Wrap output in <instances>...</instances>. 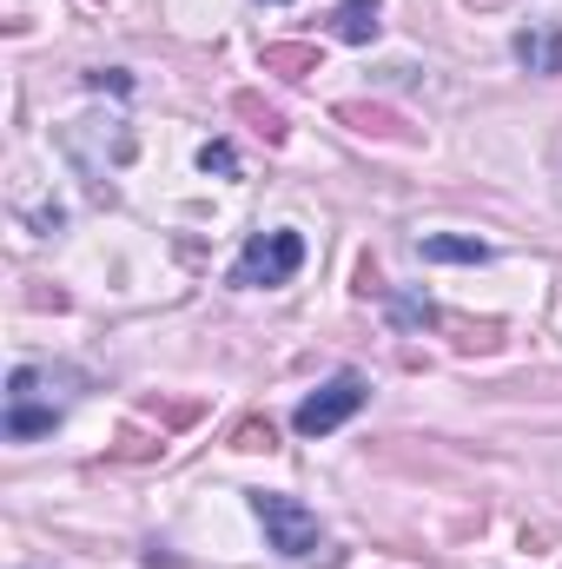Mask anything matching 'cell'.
Segmentation results:
<instances>
[{"instance_id":"2","label":"cell","mask_w":562,"mask_h":569,"mask_svg":"<svg viewBox=\"0 0 562 569\" xmlns=\"http://www.w3.org/2000/svg\"><path fill=\"white\" fill-rule=\"evenodd\" d=\"M252 517L265 523V543L279 550V557H318L324 550V523L298 503V497H284V490H252Z\"/></svg>"},{"instance_id":"1","label":"cell","mask_w":562,"mask_h":569,"mask_svg":"<svg viewBox=\"0 0 562 569\" xmlns=\"http://www.w3.org/2000/svg\"><path fill=\"white\" fill-rule=\"evenodd\" d=\"M80 371H40V365H20L7 378V437L13 443H33L67 418V405L80 398Z\"/></svg>"},{"instance_id":"14","label":"cell","mask_w":562,"mask_h":569,"mask_svg":"<svg viewBox=\"0 0 562 569\" xmlns=\"http://www.w3.org/2000/svg\"><path fill=\"white\" fill-rule=\"evenodd\" d=\"M272 7H284V0H272Z\"/></svg>"},{"instance_id":"9","label":"cell","mask_w":562,"mask_h":569,"mask_svg":"<svg viewBox=\"0 0 562 569\" xmlns=\"http://www.w3.org/2000/svg\"><path fill=\"white\" fill-rule=\"evenodd\" d=\"M265 73H284V80H304V73H318V47H304V40L265 47Z\"/></svg>"},{"instance_id":"8","label":"cell","mask_w":562,"mask_h":569,"mask_svg":"<svg viewBox=\"0 0 562 569\" xmlns=\"http://www.w3.org/2000/svg\"><path fill=\"white\" fill-rule=\"evenodd\" d=\"M423 259H430V266H483L490 246H483V239H450V232H436V239H423Z\"/></svg>"},{"instance_id":"11","label":"cell","mask_w":562,"mask_h":569,"mask_svg":"<svg viewBox=\"0 0 562 569\" xmlns=\"http://www.w3.org/2000/svg\"><path fill=\"white\" fill-rule=\"evenodd\" d=\"M384 305H391V318L411 331V325H436V305L430 298H411V291H384Z\"/></svg>"},{"instance_id":"7","label":"cell","mask_w":562,"mask_h":569,"mask_svg":"<svg viewBox=\"0 0 562 569\" xmlns=\"http://www.w3.org/2000/svg\"><path fill=\"white\" fill-rule=\"evenodd\" d=\"M384 13V0H338V13H331V27H338V40H351V47H364V40H378V20Z\"/></svg>"},{"instance_id":"5","label":"cell","mask_w":562,"mask_h":569,"mask_svg":"<svg viewBox=\"0 0 562 569\" xmlns=\"http://www.w3.org/2000/svg\"><path fill=\"white\" fill-rule=\"evenodd\" d=\"M516 60L530 67V73H562V33L543 20V27H523L516 33Z\"/></svg>"},{"instance_id":"13","label":"cell","mask_w":562,"mask_h":569,"mask_svg":"<svg viewBox=\"0 0 562 569\" xmlns=\"http://www.w3.org/2000/svg\"><path fill=\"white\" fill-rule=\"evenodd\" d=\"M199 172H219V179H232V172H239V152H232L225 140H205V146H199Z\"/></svg>"},{"instance_id":"4","label":"cell","mask_w":562,"mask_h":569,"mask_svg":"<svg viewBox=\"0 0 562 569\" xmlns=\"http://www.w3.org/2000/svg\"><path fill=\"white\" fill-rule=\"evenodd\" d=\"M364 398H371V385H364L358 371H338L324 391H311V398L298 405V418H291V425H298V437H324V430H338L344 418H358V411H364Z\"/></svg>"},{"instance_id":"6","label":"cell","mask_w":562,"mask_h":569,"mask_svg":"<svg viewBox=\"0 0 562 569\" xmlns=\"http://www.w3.org/2000/svg\"><path fill=\"white\" fill-rule=\"evenodd\" d=\"M338 120H344V127H358V133L398 140V146H411V140H418V133H411V127H404V120H398L391 107H358V100H344V107H338Z\"/></svg>"},{"instance_id":"3","label":"cell","mask_w":562,"mask_h":569,"mask_svg":"<svg viewBox=\"0 0 562 569\" xmlns=\"http://www.w3.org/2000/svg\"><path fill=\"white\" fill-rule=\"evenodd\" d=\"M304 266V239L298 232H259L245 252H239V266H232V284H245V291H265V284H284L291 272Z\"/></svg>"},{"instance_id":"12","label":"cell","mask_w":562,"mask_h":569,"mask_svg":"<svg viewBox=\"0 0 562 569\" xmlns=\"http://www.w3.org/2000/svg\"><path fill=\"white\" fill-rule=\"evenodd\" d=\"M232 450H279V430L265 425V418H245V425L232 430Z\"/></svg>"},{"instance_id":"10","label":"cell","mask_w":562,"mask_h":569,"mask_svg":"<svg viewBox=\"0 0 562 569\" xmlns=\"http://www.w3.org/2000/svg\"><path fill=\"white\" fill-rule=\"evenodd\" d=\"M232 107H239V113H245V120H252V127H259V133H265L272 146H284V113H279V107H265L259 93H239Z\"/></svg>"}]
</instances>
